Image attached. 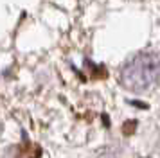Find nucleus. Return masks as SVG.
Here are the masks:
<instances>
[{
	"mask_svg": "<svg viewBox=\"0 0 160 158\" xmlns=\"http://www.w3.org/2000/svg\"><path fill=\"white\" fill-rule=\"evenodd\" d=\"M160 79V59L155 54H137L124 65L121 83L131 92H146Z\"/></svg>",
	"mask_w": 160,
	"mask_h": 158,
	"instance_id": "1",
	"label": "nucleus"
},
{
	"mask_svg": "<svg viewBox=\"0 0 160 158\" xmlns=\"http://www.w3.org/2000/svg\"><path fill=\"white\" fill-rule=\"evenodd\" d=\"M95 158H115V156L110 155V153H104V155H99V156H95Z\"/></svg>",
	"mask_w": 160,
	"mask_h": 158,
	"instance_id": "2",
	"label": "nucleus"
}]
</instances>
